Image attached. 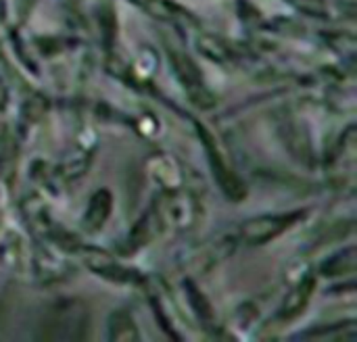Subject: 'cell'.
Wrapping results in <instances>:
<instances>
[{
    "instance_id": "1",
    "label": "cell",
    "mask_w": 357,
    "mask_h": 342,
    "mask_svg": "<svg viewBox=\"0 0 357 342\" xmlns=\"http://www.w3.org/2000/svg\"><path fill=\"white\" fill-rule=\"evenodd\" d=\"M169 59L174 65V71L178 75V79L182 81L190 102H195L199 109H211L215 107V96L209 92V88L203 81L201 69L180 50H169Z\"/></svg>"
},
{
    "instance_id": "2",
    "label": "cell",
    "mask_w": 357,
    "mask_h": 342,
    "mask_svg": "<svg viewBox=\"0 0 357 342\" xmlns=\"http://www.w3.org/2000/svg\"><path fill=\"white\" fill-rule=\"evenodd\" d=\"M303 213H276V215H259L243 224L241 238L247 244H264L293 228Z\"/></svg>"
},
{
    "instance_id": "3",
    "label": "cell",
    "mask_w": 357,
    "mask_h": 342,
    "mask_svg": "<svg viewBox=\"0 0 357 342\" xmlns=\"http://www.w3.org/2000/svg\"><path fill=\"white\" fill-rule=\"evenodd\" d=\"M199 132H201L203 144H205V148H207L209 163H211V171H213V176H215V180H218L220 188L224 190V194H226L228 199H232V201H241V199L245 196V184H243V182L236 178V173L226 165V161H224V157L220 155V150H218V146H215V142H213L211 134H209V132H205L201 125H199Z\"/></svg>"
},
{
    "instance_id": "4",
    "label": "cell",
    "mask_w": 357,
    "mask_h": 342,
    "mask_svg": "<svg viewBox=\"0 0 357 342\" xmlns=\"http://www.w3.org/2000/svg\"><path fill=\"white\" fill-rule=\"evenodd\" d=\"M82 259L92 272H96L98 276H102L111 282H119V284L140 282V276L134 270L119 265L111 255H107L98 249H82Z\"/></svg>"
},
{
    "instance_id": "5",
    "label": "cell",
    "mask_w": 357,
    "mask_h": 342,
    "mask_svg": "<svg viewBox=\"0 0 357 342\" xmlns=\"http://www.w3.org/2000/svg\"><path fill=\"white\" fill-rule=\"evenodd\" d=\"M314 288H316V280H314V278H303V280L287 295V299L282 301L280 311H278V318H280V320H293V318L301 316L303 309L307 307L312 295H314Z\"/></svg>"
},
{
    "instance_id": "6",
    "label": "cell",
    "mask_w": 357,
    "mask_h": 342,
    "mask_svg": "<svg viewBox=\"0 0 357 342\" xmlns=\"http://www.w3.org/2000/svg\"><path fill=\"white\" fill-rule=\"evenodd\" d=\"M111 207H113V196L107 188H98L92 199L88 201V209L84 213V228L90 232H96L105 226V221L111 215Z\"/></svg>"
},
{
    "instance_id": "7",
    "label": "cell",
    "mask_w": 357,
    "mask_h": 342,
    "mask_svg": "<svg viewBox=\"0 0 357 342\" xmlns=\"http://www.w3.org/2000/svg\"><path fill=\"white\" fill-rule=\"evenodd\" d=\"M109 339L115 342H132L140 339V332L134 324V318L126 309H117L109 318Z\"/></svg>"
},
{
    "instance_id": "8",
    "label": "cell",
    "mask_w": 357,
    "mask_h": 342,
    "mask_svg": "<svg viewBox=\"0 0 357 342\" xmlns=\"http://www.w3.org/2000/svg\"><path fill=\"white\" fill-rule=\"evenodd\" d=\"M357 265V251L356 247H349L333 257H328L324 263H322V274L333 278V276H345V274H354Z\"/></svg>"
},
{
    "instance_id": "9",
    "label": "cell",
    "mask_w": 357,
    "mask_h": 342,
    "mask_svg": "<svg viewBox=\"0 0 357 342\" xmlns=\"http://www.w3.org/2000/svg\"><path fill=\"white\" fill-rule=\"evenodd\" d=\"M134 4H138L142 10H146L149 15L163 19V21H172L180 15V8L172 2V0H132Z\"/></svg>"
},
{
    "instance_id": "10",
    "label": "cell",
    "mask_w": 357,
    "mask_h": 342,
    "mask_svg": "<svg viewBox=\"0 0 357 342\" xmlns=\"http://www.w3.org/2000/svg\"><path fill=\"white\" fill-rule=\"evenodd\" d=\"M186 288H188V301H190V305H192V311L197 313V318H199L203 324L211 326V324H213V309H211L207 297H205L195 284H190V282L186 284Z\"/></svg>"
},
{
    "instance_id": "11",
    "label": "cell",
    "mask_w": 357,
    "mask_h": 342,
    "mask_svg": "<svg viewBox=\"0 0 357 342\" xmlns=\"http://www.w3.org/2000/svg\"><path fill=\"white\" fill-rule=\"evenodd\" d=\"M197 46H199V50H201L203 54H207V56L213 59V61H228V59L232 56L230 48H228L224 42H220L218 38H211V36H203V38L197 42Z\"/></svg>"
},
{
    "instance_id": "12",
    "label": "cell",
    "mask_w": 357,
    "mask_h": 342,
    "mask_svg": "<svg viewBox=\"0 0 357 342\" xmlns=\"http://www.w3.org/2000/svg\"><path fill=\"white\" fill-rule=\"evenodd\" d=\"M299 10L312 15V17H324L326 15V0H289Z\"/></svg>"
}]
</instances>
